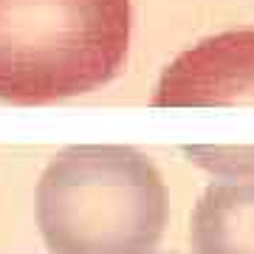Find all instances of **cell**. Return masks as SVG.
Returning <instances> with one entry per match:
<instances>
[{"label": "cell", "instance_id": "obj_4", "mask_svg": "<svg viewBox=\"0 0 254 254\" xmlns=\"http://www.w3.org/2000/svg\"><path fill=\"white\" fill-rule=\"evenodd\" d=\"M195 254H254V175L209 184L190 220Z\"/></svg>", "mask_w": 254, "mask_h": 254}, {"label": "cell", "instance_id": "obj_1", "mask_svg": "<svg viewBox=\"0 0 254 254\" xmlns=\"http://www.w3.org/2000/svg\"><path fill=\"white\" fill-rule=\"evenodd\" d=\"M167 215L164 178L136 147H65L37 181V226L51 254H153Z\"/></svg>", "mask_w": 254, "mask_h": 254}, {"label": "cell", "instance_id": "obj_3", "mask_svg": "<svg viewBox=\"0 0 254 254\" xmlns=\"http://www.w3.org/2000/svg\"><path fill=\"white\" fill-rule=\"evenodd\" d=\"M155 108L254 105V28L209 37L164 68Z\"/></svg>", "mask_w": 254, "mask_h": 254}, {"label": "cell", "instance_id": "obj_5", "mask_svg": "<svg viewBox=\"0 0 254 254\" xmlns=\"http://www.w3.org/2000/svg\"><path fill=\"white\" fill-rule=\"evenodd\" d=\"M190 161L223 178L254 175V147H184Z\"/></svg>", "mask_w": 254, "mask_h": 254}, {"label": "cell", "instance_id": "obj_2", "mask_svg": "<svg viewBox=\"0 0 254 254\" xmlns=\"http://www.w3.org/2000/svg\"><path fill=\"white\" fill-rule=\"evenodd\" d=\"M130 31V0H0V102L96 91L125 65Z\"/></svg>", "mask_w": 254, "mask_h": 254}]
</instances>
